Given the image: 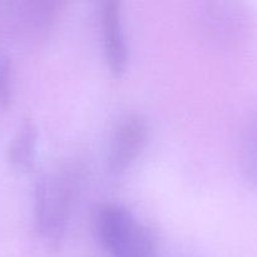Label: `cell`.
<instances>
[{
  "label": "cell",
  "instance_id": "cell-1",
  "mask_svg": "<svg viewBox=\"0 0 257 257\" xmlns=\"http://www.w3.org/2000/svg\"><path fill=\"white\" fill-rule=\"evenodd\" d=\"M82 180L79 168L63 166L40 178L35 187L34 215L38 232L52 248L64 238Z\"/></svg>",
  "mask_w": 257,
  "mask_h": 257
},
{
  "label": "cell",
  "instance_id": "cell-2",
  "mask_svg": "<svg viewBox=\"0 0 257 257\" xmlns=\"http://www.w3.org/2000/svg\"><path fill=\"white\" fill-rule=\"evenodd\" d=\"M94 230L110 257H160L155 233L122 205H100L95 210Z\"/></svg>",
  "mask_w": 257,
  "mask_h": 257
},
{
  "label": "cell",
  "instance_id": "cell-3",
  "mask_svg": "<svg viewBox=\"0 0 257 257\" xmlns=\"http://www.w3.org/2000/svg\"><path fill=\"white\" fill-rule=\"evenodd\" d=\"M150 136L148 123L142 115L130 114L119 120L112 136L108 153V168L112 173H122L145 150Z\"/></svg>",
  "mask_w": 257,
  "mask_h": 257
},
{
  "label": "cell",
  "instance_id": "cell-4",
  "mask_svg": "<svg viewBox=\"0 0 257 257\" xmlns=\"http://www.w3.org/2000/svg\"><path fill=\"white\" fill-rule=\"evenodd\" d=\"M100 15L108 68L114 77H122L128 67V44L123 28L120 3L113 0L103 3Z\"/></svg>",
  "mask_w": 257,
  "mask_h": 257
},
{
  "label": "cell",
  "instance_id": "cell-5",
  "mask_svg": "<svg viewBox=\"0 0 257 257\" xmlns=\"http://www.w3.org/2000/svg\"><path fill=\"white\" fill-rule=\"evenodd\" d=\"M38 131L30 118H25L10 142L8 157L19 170H30L37 155Z\"/></svg>",
  "mask_w": 257,
  "mask_h": 257
},
{
  "label": "cell",
  "instance_id": "cell-6",
  "mask_svg": "<svg viewBox=\"0 0 257 257\" xmlns=\"http://www.w3.org/2000/svg\"><path fill=\"white\" fill-rule=\"evenodd\" d=\"M242 166L246 178L257 188V118L247 131L242 152Z\"/></svg>",
  "mask_w": 257,
  "mask_h": 257
},
{
  "label": "cell",
  "instance_id": "cell-7",
  "mask_svg": "<svg viewBox=\"0 0 257 257\" xmlns=\"http://www.w3.org/2000/svg\"><path fill=\"white\" fill-rule=\"evenodd\" d=\"M12 99V68L8 58H0V104L8 107Z\"/></svg>",
  "mask_w": 257,
  "mask_h": 257
}]
</instances>
